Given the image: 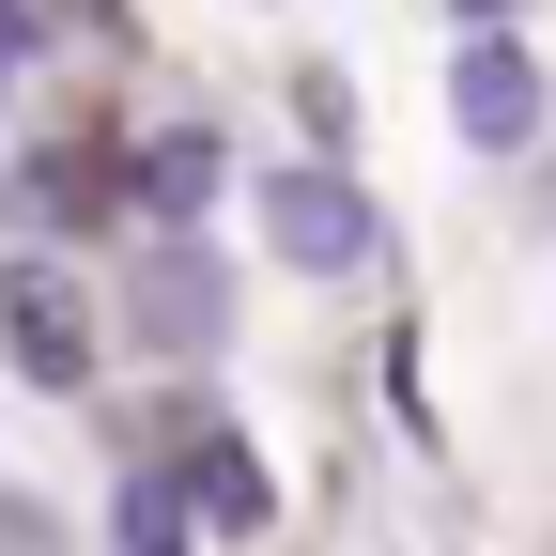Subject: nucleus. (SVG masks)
Masks as SVG:
<instances>
[{"label": "nucleus", "mask_w": 556, "mask_h": 556, "mask_svg": "<svg viewBox=\"0 0 556 556\" xmlns=\"http://www.w3.org/2000/svg\"><path fill=\"white\" fill-rule=\"evenodd\" d=\"M124 340H139V356H170V371H201V356L232 340V263L201 248V232H155L139 278H124Z\"/></svg>", "instance_id": "obj_3"}, {"label": "nucleus", "mask_w": 556, "mask_h": 556, "mask_svg": "<svg viewBox=\"0 0 556 556\" xmlns=\"http://www.w3.org/2000/svg\"><path fill=\"white\" fill-rule=\"evenodd\" d=\"M0 556H62V510L31 495V479H0Z\"/></svg>", "instance_id": "obj_9"}, {"label": "nucleus", "mask_w": 556, "mask_h": 556, "mask_svg": "<svg viewBox=\"0 0 556 556\" xmlns=\"http://www.w3.org/2000/svg\"><path fill=\"white\" fill-rule=\"evenodd\" d=\"M248 232L278 278H309V294H371V278H402V232L387 201L356 186V155H263L248 170Z\"/></svg>", "instance_id": "obj_1"}, {"label": "nucleus", "mask_w": 556, "mask_h": 556, "mask_svg": "<svg viewBox=\"0 0 556 556\" xmlns=\"http://www.w3.org/2000/svg\"><path fill=\"white\" fill-rule=\"evenodd\" d=\"M124 201H139L155 232H201V217L232 201V139H217V124H155V139L124 155Z\"/></svg>", "instance_id": "obj_6"}, {"label": "nucleus", "mask_w": 556, "mask_h": 556, "mask_svg": "<svg viewBox=\"0 0 556 556\" xmlns=\"http://www.w3.org/2000/svg\"><path fill=\"white\" fill-rule=\"evenodd\" d=\"M109 556H201V510H186L170 464H124L109 479Z\"/></svg>", "instance_id": "obj_7"}, {"label": "nucleus", "mask_w": 556, "mask_h": 556, "mask_svg": "<svg viewBox=\"0 0 556 556\" xmlns=\"http://www.w3.org/2000/svg\"><path fill=\"white\" fill-rule=\"evenodd\" d=\"M16 217L31 232H124L139 201H124V155L109 139H31L16 155Z\"/></svg>", "instance_id": "obj_5"}, {"label": "nucleus", "mask_w": 556, "mask_h": 556, "mask_svg": "<svg viewBox=\"0 0 556 556\" xmlns=\"http://www.w3.org/2000/svg\"><path fill=\"white\" fill-rule=\"evenodd\" d=\"M0 356H16L31 402H93V309L47 248H0Z\"/></svg>", "instance_id": "obj_4"}, {"label": "nucleus", "mask_w": 556, "mask_h": 556, "mask_svg": "<svg viewBox=\"0 0 556 556\" xmlns=\"http://www.w3.org/2000/svg\"><path fill=\"white\" fill-rule=\"evenodd\" d=\"M526 16V0H448V31H510Z\"/></svg>", "instance_id": "obj_11"}, {"label": "nucleus", "mask_w": 556, "mask_h": 556, "mask_svg": "<svg viewBox=\"0 0 556 556\" xmlns=\"http://www.w3.org/2000/svg\"><path fill=\"white\" fill-rule=\"evenodd\" d=\"M448 139H464V155H495V170L556 139V78H541L526 31H448Z\"/></svg>", "instance_id": "obj_2"}, {"label": "nucleus", "mask_w": 556, "mask_h": 556, "mask_svg": "<svg viewBox=\"0 0 556 556\" xmlns=\"http://www.w3.org/2000/svg\"><path fill=\"white\" fill-rule=\"evenodd\" d=\"M294 124H309V155H356V78L340 62H294Z\"/></svg>", "instance_id": "obj_8"}, {"label": "nucleus", "mask_w": 556, "mask_h": 556, "mask_svg": "<svg viewBox=\"0 0 556 556\" xmlns=\"http://www.w3.org/2000/svg\"><path fill=\"white\" fill-rule=\"evenodd\" d=\"M47 47H62V31H47V0H0V93H16Z\"/></svg>", "instance_id": "obj_10"}]
</instances>
